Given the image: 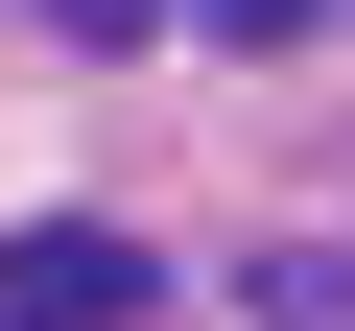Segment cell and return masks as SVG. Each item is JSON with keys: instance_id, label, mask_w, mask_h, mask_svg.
Segmentation results:
<instances>
[{"instance_id": "cell-1", "label": "cell", "mask_w": 355, "mask_h": 331, "mask_svg": "<svg viewBox=\"0 0 355 331\" xmlns=\"http://www.w3.org/2000/svg\"><path fill=\"white\" fill-rule=\"evenodd\" d=\"M166 307V260L119 237V213H48V237H0V331H142Z\"/></svg>"}, {"instance_id": "cell-2", "label": "cell", "mask_w": 355, "mask_h": 331, "mask_svg": "<svg viewBox=\"0 0 355 331\" xmlns=\"http://www.w3.org/2000/svg\"><path fill=\"white\" fill-rule=\"evenodd\" d=\"M261 331H355V260H331V237H284V260H261Z\"/></svg>"}, {"instance_id": "cell-4", "label": "cell", "mask_w": 355, "mask_h": 331, "mask_svg": "<svg viewBox=\"0 0 355 331\" xmlns=\"http://www.w3.org/2000/svg\"><path fill=\"white\" fill-rule=\"evenodd\" d=\"M24 24H71V48H142V24H166V0H24Z\"/></svg>"}, {"instance_id": "cell-3", "label": "cell", "mask_w": 355, "mask_h": 331, "mask_svg": "<svg viewBox=\"0 0 355 331\" xmlns=\"http://www.w3.org/2000/svg\"><path fill=\"white\" fill-rule=\"evenodd\" d=\"M166 24H214V48H308V0H166Z\"/></svg>"}]
</instances>
